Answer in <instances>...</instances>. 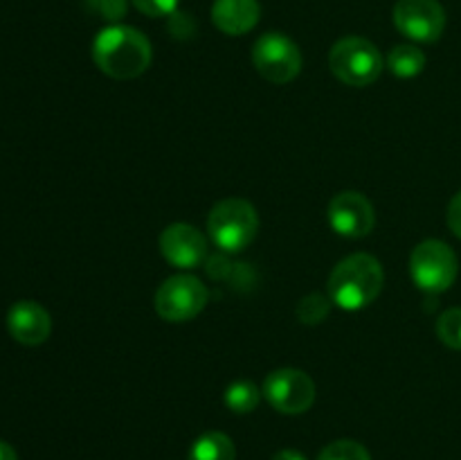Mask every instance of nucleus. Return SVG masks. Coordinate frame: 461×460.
I'll use <instances>...</instances> for the list:
<instances>
[{
    "instance_id": "1",
    "label": "nucleus",
    "mask_w": 461,
    "mask_h": 460,
    "mask_svg": "<svg viewBox=\"0 0 461 460\" xmlns=\"http://www.w3.org/2000/svg\"><path fill=\"white\" fill-rule=\"evenodd\" d=\"M153 48L147 36L131 25H108L95 36L93 61L113 79H135L151 66Z\"/></svg>"
},
{
    "instance_id": "2",
    "label": "nucleus",
    "mask_w": 461,
    "mask_h": 460,
    "mask_svg": "<svg viewBox=\"0 0 461 460\" xmlns=\"http://www.w3.org/2000/svg\"><path fill=\"white\" fill-rule=\"evenodd\" d=\"M385 284L381 262L369 253H354L333 266L327 291L333 305L345 311H358L372 305Z\"/></svg>"
},
{
    "instance_id": "3",
    "label": "nucleus",
    "mask_w": 461,
    "mask_h": 460,
    "mask_svg": "<svg viewBox=\"0 0 461 460\" xmlns=\"http://www.w3.org/2000/svg\"><path fill=\"white\" fill-rule=\"evenodd\" d=\"M259 215L246 198H223L207 216V235L223 253H241L255 242Z\"/></svg>"
},
{
    "instance_id": "4",
    "label": "nucleus",
    "mask_w": 461,
    "mask_h": 460,
    "mask_svg": "<svg viewBox=\"0 0 461 460\" xmlns=\"http://www.w3.org/2000/svg\"><path fill=\"white\" fill-rule=\"evenodd\" d=\"M329 68L342 84L363 88L381 77L385 59L369 39L345 36L333 43L331 52H329Z\"/></svg>"
},
{
    "instance_id": "5",
    "label": "nucleus",
    "mask_w": 461,
    "mask_h": 460,
    "mask_svg": "<svg viewBox=\"0 0 461 460\" xmlns=\"http://www.w3.org/2000/svg\"><path fill=\"white\" fill-rule=\"evenodd\" d=\"M457 255L441 239H426L410 255V275L426 293L448 291L457 280Z\"/></svg>"
},
{
    "instance_id": "6",
    "label": "nucleus",
    "mask_w": 461,
    "mask_h": 460,
    "mask_svg": "<svg viewBox=\"0 0 461 460\" xmlns=\"http://www.w3.org/2000/svg\"><path fill=\"white\" fill-rule=\"evenodd\" d=\"M207 300H210V291L196 275L178 273L167 278L158 287L153 307H156V314L167 323H187L205 309Z\"/></svg>"
},
{
    "instance_id": "7",
    "label": "nucleus",
    "mask_w": 461,
    "mask_h": 460,
    "mask_svg": "<svg viewBox=\"0 0 461 460\" xmlns=\"http://www.w3.org/2000/svg\"><path fill=\"white\" fill-rule=\"evenodd\" d=\"M252 63L270 84H288L302 70V52L282 32H266L252 45Z\"/></svg>"
},
{
    "instance_id": "8",
    "label": "nucleus",
    "mask_w": 461,
    "mask_h": 460,
    "mask_svg": "<svg viewBox=\"0 0 461 460\" xmlns=\"http://www.w3.org/2000/svg\"><path fill=\"white\" fill-rule=\"evenodd\" d=\"M261 392L277 413L300 415L313 406L315 383L304 370L279 368L264 379Z\"/></svg>"
},
{
    "instance_id": "9",
    "label": "nucleus",
    "mask_w": 461,
    "mask_h": 460,
    "mask_svg": "<svg viewBox=\"0 0 461 460\" xmlns=\"http://www.w3.org/2000/svg\"><path fill=\"white\" fill-rule=\"evenodd\" d=\"M396 30L417 43H435L446 30V9L439 0H399L392 12Z\"/></svg>"
},
{
    "instance_id": "10",
    "label": "nucleus",
    "mask_w": 461,
    "mask_h": 460,
    "mask_svg": "<svg viewBox=\"0 0 461 460\" xmlns=\"http://www.w3.org/2000/svg\"><path fill=\"white\" fill-rule=\"evenodd\" d=\"M327 219L333 233L349 239L367 237L376 225V210L365 194L345 189L329 201Z\"/></svg>"
},
{
    "instance_id": "11",
    "label": "nucleus",
    "mask_w": 461,
    "mask_h": 460,
    "mask_svg": "<svg viewBox=\"0 0 461 460\" xmlns=\"http://www.w3.org/2000/svg\"><path fill=\"white\" fill-rule=\"evenodd\" d=\"M162 257L176 269H196L207 257V239L205 235L192 224H169L160 233L158 239Z\"/></svg>"
},
{
    "instance_id": "12",
    "label": "nucleus",
    "mask_w": 461,
    "mask_h": 460,
    "mask_svg": "<svg viewBox=\"0 0 461 460\" xmlns=\"http://www.w3.org/2000/svg\"><path fill=\"white\" fill-rule=\"evenodd\" d=\"M7 329L14 341L23 345H41L52 332V318L39 302L18 300L7 314Z\"/></svg>"
},
{
    "instance_id": "13",
    "label": "nucleus",
    "mask_w": 461,
    "mask_h": 460,
    "mask_svg": "<svg viewBox=\"0 0 461 460\" xmlns=\"http://www.w3.org/2000/svg\"><path fill=\"white\" fill-rule=\"evenodd\" d=\"M261 18L259 0H214L212 23L228 36H243L255 30Z\"/></svg>"
},
{
    "instance_id": "14",
    "label": "nucleus",
    "mask_w": 461,
    "mask_h": 460,
    "mask_svg": "<svg viewBox=\"0 0 461 460\" xmlns=\"http://www.w3.org/2000/svg\"><path fill=\"white\" fill-rule=\"evenodd\" d=\"M385 68L394 77L401 79H412V77L421 75L423 68H426V54L421 48L412 43H401L387 52L385 57Z\"/></svg>"
},
{
    "instance_id": "15",
    "label": "nucleus",
    "mask_w": 461,
    "mask_h": 460,
    "mask_svg": "<svg viewBox=\"0 0 461 460\" xmlns=\"http://www.w3.org/2000/svg\"><path fill=\"white\" fill-rule=\"evenodd\" d=\"M187 460H237L232 437L221 431H207L196 437Z\"/></svg>"
},
{
    "instance_id": "16",
    "label": "nucleus",
    "mask_w": 461,
    "mask_h": 460,
    "mask_svg": "<svg viewBox=\"0 0 461 460\" xmlns=\"http://www.w3.org/2000/svg\"><path fill=\"white\" fill-rule=\"evenodd\" d=\"M261 395H264V392H261V388L257 386V383L248 382V379H239V382L230 383V386L225 388L223 401L232 413L246 415L257 410Z\"/></svg>"
},
{
    "instance_id": "17",
    "label": "nucleus",
    "mask_w": 461,
    "mask_h": 460,
    "mask_svg": "<svg viewBox=\"0 0 461 460\" xmlns=\"http://www.w3.org/2000/svg\"><path fill=\"white\" fill-rule=\"evenodd\" d=\"M331 298L322 296V293H309L297 302V318L304 325H318L329 318L331 314Z\"/></svg>"
},
{
    "instance_id": "18",
    "label": "nucleus",
    "mask_w": 461,
    "mask_h": 460,
    "mask_svg": "<svg viewBox=\"0 0 461 460\" xmlns=\"http://www.w3.org/2000/svg\"><path fill=\"white\" fill-rule=\"evenodd\" d=\"M437 336L444 345L461 352V307L444 311L437 320Z\"/></svg>"
},
{
    "instance_id": "19",
    "label": "nucleus",
    "mask_w": 461,
    "mask_h": 460,
    "mask_svg": "<svg viewBox=\"0 0 461 460\" xmlns=\"http://www.w3.org/2000/svg\"><path fill=\"white\" fill-rule=\"evenodd\" d=\"M318 460H372V455L360 442L336 440L320 451Z\"/></svg>"
},
{
    "instance_id": "20",
    "label": "nucleus",
    "mask_w": 461,
    "mask_h": 460,
    "mask_svg": "<svg viewBox=\"0 0 461 460\" xmlns=\"http://www.w3.org/2000/svg\"><path fill=\"white\" fill-rule=\"evenodd\" d=\"M131 3H133L135 9L142 12L144 16L160 18V16H169V14H174L180 0H131Z\"/></svg>"
},
{
    "instance_id": "21",
    "label": "nucleus",
    "mask_w": 461,
    "mask_h": 460,
    "mask_svg": "<svg viewBox=\"0 0 461 460\" xmlns=\"http://www.w3.org/2000/svg\"><path fill=\"white\" fill-rule=\"evenodd\" d=\"M88 3L106 21L117 23L126 14V0H88Z\"/></svg>"
},
{
    "instance_id": "22",
    "label": "nucleus",
    "mask_w": 461,
    "mask_h": 460,
    "mask_svg": "<svg viewBox=\"0 0 461 460\" xmlns=\"http://www.w3.org/2000/svg\"><path fill=\"white\" fill-rule=\"evenodd\" d=\"M446 221H448L450 230L461 239V189L448 203V212H446Z\"/></svg>"
},
{
    "instance_id": "23",
    "label": "nucleus",
    "mask_w": 461,
    "mask_h": 460,
    "mask_svg": "<svg viewBox=\"0 0 461 460\" xmlns=\"http://www.w3.org/2000/svg\"><path fill=\"white\" fill-rule=\"evenodd\" d=\"M273 460H306V455L295 449H282L273 455Z\"/></svg>"
},
{
    "instance_id": "24",
    "label": "nucleus",
    "mask_w": 461,
    "mask_h": 460,
    "mask_svg": "<svg viewBox=\"0 0 461 460\" xmlns=\"http://www.w3.org/2000/svg\"><path fill=\"white\" fill-rule=\"evenodd\" d=\"M0 460H18L16 451L12 449V445H7V442L0 440Z\"/></svg>"
}]
</instances>
